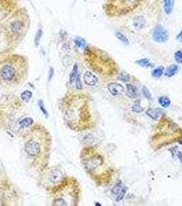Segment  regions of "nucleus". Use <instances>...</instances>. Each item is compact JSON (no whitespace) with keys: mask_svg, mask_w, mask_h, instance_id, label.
<instances>
[{"mask_svg":"<svg viewBox=\"0 0 182 206\" xmlns=\"http://www.w3.org/2000/svg\"><path fill=\"white\" fill-rule=\"evenodd\" d=\"M158 101L163 108H168L170 105V100L167 96H162L159 98Z\"/></svg>","mask_w":182,"mask_h":206,"instance_id":"obj_16","label":"nucleus"},{"mask_svg":"<svg viewBox=\"0 0 182 206\" xmlns=\"http://www.w3.org/2000/svg\"><path fill=\"white\" fill-rule=\"evenodd\" d=\"M174 4L175 1L174 0H164V7L165 12L167 14H170L173 11Z\"/></svg>","mask_w":182,"mask_h":206,"instance_id":"obj_13","label":"nucleus"},{"mask_svg":"<svg viewBox=\"0 0 182 206\" xmlns=\"http://www.w3.org/2000/svg\"><path fill=\"white\" fill-rule=\"evenodd\" d=\"M147 114L148 116L151 117L153 120H157L160 117V114H161V110L160 109H150L148 111H147Z\"/></svg>","mask_w":182,"mask_h":206,"instance_id":"obj_14","label":"nucleus"},{"mask_svg":"<svg viewBox=\"0 0 182 206\" xmlns=\"http://www.w3.org/2000/svg\"><path fill=\"white\" fill-rule=\"evenodd\" d=\"M142 0H110L107 4L109 15L117 16L131 12L137 7Z\"/></svg>","mask_w":182,"mask_h":206,"instance_id":"obj_2","label":"nucleus"},{"mask_svg":"<svg viewBox=\"0 0 182 206\" xmlns=\"http://www.w3.org/2000/svg\"><path fill=\"white\" fill-rule=\"evenodd\" d=\"M153 40L157 43H164L167 41L168 38V33L167 30L162 26L158 25L154 28L152 34Z\"/></svg>","mask_w":182,"mask_h":206,"instance_id":"obj_4","label":"nucleus"},{"mask_svg":"<svg viewBox=\"0 0 182 206\" xmlns=\"http://www.w3.org/2000/svg\"><path fill=\"white\" fill-rule=\"evenodd\" d=\"M108 89L109 92L112 96H118L124 92V87L122 85L117 82H111L108 86Z\"/></svg>","mask_w":182,"mask_h":206,"instance_id":"obj_7","label":"nucleus"},{"mask_svg":"<svg viewBox=\"0 0 182 206\" xmlns=\"http://www.w3.org/2000/svg\"><path fill=\"white\" fill-rule=\"evenodd\" d=\"M25 68V61L22 57H14L4 61L0 63V85L12 87L20 84Z\"/></svg>","mask_w":182,"mask_h":206,"instance_id":"obj_1","label":"nucleus"},{"mask_svg":"<svg viewBox=\"0 0 182 206\" xmlns=\"http://www.w3.org/2000/svg\"><path fill=\"white\" fill-rule=\"evenodd\" d=\"M42 151L41 144L36 138H32L25 145V152L28 156L36 157L41 154Z\"/></svg>","mask_w":182,"mask_h":206,"instance_id":"obj_3","label":"nucleus"},{"mask_svg":"<svg viewBox=\"0 0 182 206\" xmlns=\"http://www.w3.org/2000/svg\"><path fill=\"white\" fill-rule=\"evenodd\" d=\"M179 144H182V140H181V141H179Z\"/></svg>","mask_w":182,"mask_h":206,"instance_id":"obj_34","label":"nucleus"},{"mask_svg":"<svg viewBox=\"0 0 182 206\" xmlns=\"http://www.w3.org/2000/svg\"><path fill=\"white\" fill-rule=\"evenodd\" d=\"M177 156H178V158L179 159V160H180L181 162L182 163V152H178Z\"/></svg>","mask_w":182,"mask_h":206,"instance_id":"obj_33","label":"nucleus"},{"mask_svg":"<svg viewBox=\"0 0 182 206\" xmlns=\"http://www.w3.org/2000/svg\"><path fill=\"white\" fill-rule=\"evenodd\" d=\"M77 76H78V67H77V64H75L73 68V71H72L71 74H70V78H69V81H70V82H73L76 81Z\"/></svg>","mask_w":182,"mask_h":206,"instance_id":"obj_18","label":"nucleus"},{"mask_svg":"<svg viewBox=\"0 0 182 206\" xmlns=\"http://www.w3.org/2000/svg\"><path fill=\"white\" fill-rule=\"evenodd\" d=\"M136 63L140 65L142 67H147L150 65L149 60L148 58H143V59H140L138 61H136Z\"/></svg>","mask_w":182,"mask_h":206,"instance_id":"obj_27","label":"nucleus"},{"mask_svg":"<svg viewBox=\"0 0 182 206\" xmlns=\"http://www.w3.org/2000/svg\"><path fill=\"white\" fill-rule=\"evenodd\" d=\"M132 111L133 112H136V113H141L144 111V108L142 107L140 105V102L137 101L136 103H135L134 105L132 106Z\"/></svg>","mask_w":182,"mask_h":206,"instance_id":"obj_24","label":"nucleus"},{"mask_svg":"<svg viewBox=\"0 0 182 206\" xmlns=\"http://www.w3.org/2000/svg\"><path fill=\"white\" fill-rule=\"evenodd\" d=\"M178 71V66L176 65H170L168 68L167 69L165 72V76L167 77H172L174 75H175V74Z\"/></svg>","mask_w":182,"mask_h":206,"instance_id":"obj_15","label":"nucleus"},{"mask_svg":"<svg viewBox=\"0 0 182 206\" xmlns=\"http://www.w3.org/2000/svg\"><path fill=\"white\" fill-rule=\"evenodd\" d=\"M33 122H34L33 120L30 118V117H25V118H24L21 120L19 123V124L21 126V127L27 128L32 125Z\"/></svg>","mask_w":182,"mask_h":206,"instance_id":"obj_17","label":"nucleus"},{"mask_svg":"<svg viewBox=\"0 0 182 206\" xmlns=\"http://www.w3.org/2000/svg\"><path fill=\"white\" fill-rule=\"evenodd\" d=\"M39 105L40 109H41V111L42 112V113H43V114L45 115V116L47 117V116H48V113H47V110H46V109H45V106H44L43 101H42V100H40L39 101Z\"/></svg>","mask_w":182,"mask_h":206,"instance_id":"obj_29","label":"nucleus"},{"mask_svg":"<svg viewBox=\"0 0 182 206\" xmlns=\"http://www.w3.org/2000/svg\"><path fill=\"white\" fill-rule=\"evenodd\" d=\"M84 82L89 86H94L98 82V79L90 72H86L84 76Z\"/></svg>","mask_w":182,"mask_h":206,"instance_id":"obj_8","label":"nucleus"},{"mask_svg":"<svg viewBox=\"0 0 182 206\" xmlns=\"http://www.w3.org/2000/svg\"><path fill=\"white\" fill-rule=\"evenodd\" d=\"M102 163L103 159H101V157L99 155H98L96 157H93V158L87 160L86 166V168L88 170H93L99 166Z\"/></svg>","mask_w":182,"mask_h":206,"instance_id":"obj_6","label":"nucleus"},{"mask_svg":"<svg viewBox=\"0 0 182 206\" xmlns=\"http://www.w3.org/2000/svg\"><path fill=\"white\" fill-rule=\"evenodd\" d=\"M126 187L123 186V183L119 181L118 183L112 189V193L116 195V200L120 201L123 199L125 193H126Z\"/></svg>","mask_w":182,"mask_h":206,"instance_id":"obj_5","label":"nucleus"},{"mask_svg":"<svg viewBox=\"0 0 182 206\" xmlns=\"http://www.w3.org/2000/svg\"><path fill=\"white\" fill-rule=\"evenodd\" d=\"M138 95V89L135 85H127V96L130 98H136Z\"/></svg>","mask_w":182,"mask_h":206,"instance_id":"obj_11","label":"nucleus"},{"mask_svg":"<svg viewBox=\"0 0 182 206\" xmlns=\"http://www.w3.org/2000/svg\"><path fill=\"white\" fill-rule=\"evenodd\" d=\"M22 29V25L20 21H15L10 23V30L13 34H19Z\"/></svg>","mask_w":182,"mask_h":206,"instance_id":"obj_12","label":"nucleus"},{"mask_svg":"<svg viewBox=\"0 0 182 206\" xmlns=\"http://www.w3.org/2000/svg\"><path fill=\"white\" fill-rule=\"evenodd\" d=\"M142 92H143V95L146 98L149 99V100H151V99L152 98L151 93H150L149 90L148 89V88H147L146 86L143 87V88H142Z\"/></svg>","mask_w":182,"mask_h":206,"instance_id":"obj_25","label":"nucleus"},{"mask_svg":"<svg viewBox=\"0 0 182 206\" xmlns=\"http://www.w3.org/2000/svg\"><path fill=\"white\" fill-rule=\"evenodd\" d=\"M75 43H76V45L77 47L82 48V49H84L86 47V45L85 40L83 38H81V37H77L76 40H75Z\"/></svg>","mask_w":182,"mask_h":206,"instance_id":"obj_22","label":"nucleus"},{"mask_svg":"<svg viewBox=\"0 0 182 206\" xmlns=\"http://www.w3.org/2000/svg\"><path fill=\"white\" fill-rule=\"evenodd\" d=\"M76 87L77 89H81L82 88V82L81 80H80V76L78 75L76 79Z\"/></svg>","mask_w":182,"mask_h":206,"instance_id":"obj_30","label":"nucleus"},{"mask_svg":"<svg viewBox=\"0 0 182 206\" xmlns=\"http://www.w3.org/2000/svg\"><path fill=\"white\" fill-rule=\"evenodd\" d=\"M62 173L59 170H53L49 175V180L52 183H58L62 181Z\"/></svg>","mask_w":182,"mask_h":206,"instance_id":"obj_9","label":"nucleus"},{"mask_svg":"<svg viewBox=\"0 0 182 206\" xmlns=\"http://www.w3.org/2000/svg\"><path fill=\"white\" fill-rule=\"evenodd\" d=\"M116 36L118 39H119L120 41H122L123 44H129V40L127 38V37L125 35L121 33H119V32H118V33H116Z\"/></svg>","mask_w":182,"mask_h":206,"instance_id":"obj_23","label":"nucleus"},{"mask_svg":"<svg viewBox=\"0 0 182 206\" xmlns=\"http://www.w3.org/2000/svg\"><path fill=\"white\" fill-rule=\"evenodd\" d=\"M175 59L177 63H182V50H178L175 53Z\"/></svg>","mask_w":182,"mask_h":206,"instance_id":"obj_26","label":"nucleus"},{"mask_svg":"<svg viewBox=\"0 0 182 206\" xmlns=\"http://www.w3.org/2000/svg\"><path fill=\"white\" fill-rule=\"evenodd\" d=\"M119 81L123 82H127L130 81V76L129 74H127V72H125V71H123L120 73L119 75V77H118Z\"/></svg>","mask_w":182,"mask_h":206,"instance_id":"obj_19","label":"nucleus"},{"mask_svg":"<svg viewBox=\"0 0 182 206\" xmlns=\"http://www.w3.org/2000/svg\"><path fill=\"white\" fill-rule=\"evenodd\" d=\"M53 75H54V72H53V68H51L50 69V71H49V81L51 79H52V78L53 77Z\"/></svg>","mask_w":182,"mask_h":206,"instance_id":"obj_32","label":"nucleus"},{"mask_svg":"<svg viewBox=\"0 0 182 206\" xmlns=\"http://www.w3.org/2000/svg\"><path fill=\"white\" fill-rule=\"evenodd\" d=\"M32 93L29 90L24 91V92L21 93V99H22L23 101L26 102V103L29 102V100L32 98Z\"/></svg>","mask_w":182,"mask_h":206,"instance_id":"obj_20","label":"nucleus"},{"mask_svg":"<svg viewBox=\"0 0 182 206\" xmlns=\"http://www.w3.org/2000/svg\"><path fill=\"white\" fill-rule=\"evenodd\" d=\"M133 26L136 30H142L146 26V20L144 17L141 15L136 16L133 19Z\"/></svg>","mask_w":182,"mask_h":206,"instance_id":"obj_10","label":"nucleus"},{"mask_svg":"<svg viewBox=\"0 0 182 206\" xmlns=\"http://www.w3.org/2000/svg\"><path fill=\"white\" fill-rule=\"evenodd\" d=\"M163 72H164V68L161 66L153 69V70L152 71L151 74L152 76L155 77V78H160V77L162 76Z\"/></svg>","mask_w":182,"mask_h":206,"instance_id":"obj_21","label":"nucleus"},{"mask_svg":"<svg viewBox=\"0 0 182 206\" xmlns=\"http://www.w3.org/2000/svg\"><path fill=\"white\" fill-rule=\"evenodd\" d=\"M41 37H42V30H41V29H39L36 34L35 39H34V43H35L36 46H38V45H39V42H40V40H41Z\"/></svg>","mask_w":182,"mask_h":206,"instance_id":"obj_28","label":"nucleus"},{"mask_svg":"<svg viewBox=\"0 0 182 206\" xmlns=\"http://www.w3.org/2000/svg\"><path fill=\"white\" fill-rule=\"evenodd\" d=\"M176 38H177V39L179 42L182 43V31H181L180 33H179V34H178Z\"/></svg>","mask_w":182,"mask_h":206,"instance_id":"obj_31","label":"nucleus"}]
</instances>
